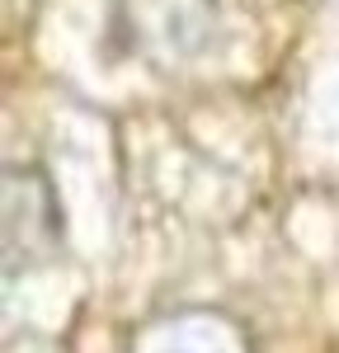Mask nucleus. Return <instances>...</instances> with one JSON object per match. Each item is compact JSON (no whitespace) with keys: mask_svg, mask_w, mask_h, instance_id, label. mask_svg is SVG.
Returning a JSON list of instances; mask_svg holds the SVG:
<instances>
[{"mask_svg":"<svg viewBox=\"0 0 339 353\" xmlns=\"http://www.w3.org/2000/svg\"><path fill=\"white\" fill-rule=\"evenodd\" d=\"M56 208L48 179L10 165L5 170V269L10 278L19 273V264H33L38 254L56 250Z\"/></svg>","mask_w":339,"mask_h":353,"instance_id":"nucleus-1","label":"nucleus"},{"mask_svg":"<svg viewBox=\"0 0 339 353\" xmlns=\"http://www.w3.org/2000/svg\"><path fill=\"white\" fill-rule=\"evenodd\" d=\"M132 353H245V339L212 316H189V321H161L141 330Z\"/></svg>","mask_w":339,"mask_h":353,"instance_id":"nucleus-2","label":"nucleus"}]
</instances>
